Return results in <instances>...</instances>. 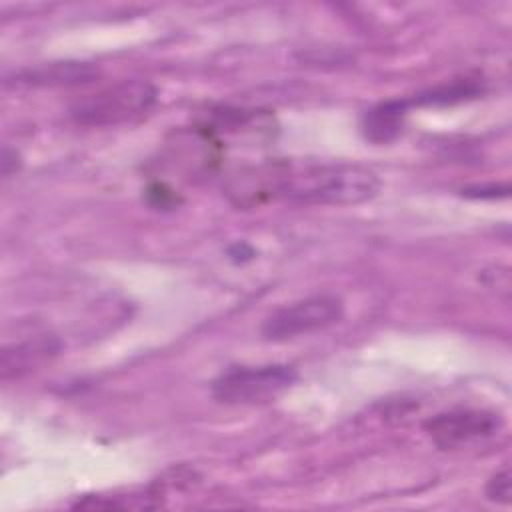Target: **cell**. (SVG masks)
I'll use <instances>...</instances> for the list:
<instances>
[{
    "label": "cell",
    "instance_id": "30bf717a",
    "mask_svg": "<svg viewBox=\"0 0 512 512\" xmlns=\"http://www.w3.org/2000/svg\"><path fill=\"white\" fill-rule=\"evenodd\" d=\"M486 498L496 502V504H504L508 506L512 500V476H510V468L504 466L502 470H498L486 484Z\"/></svg>",
    "mask_w": 512,
    "mask_h": 512
},
{
    "label": "cell",
    "instance_id": "ba28073f",
    "mask_svg": "<svg viewBox=\"0 0 512 512\" xmlns=\"http://www.w3.org/2000/svg\"><path fill=\"white\" fill-rule=\"evenodd\" d=\"M98 70L86 62H52L14 74L16 84L28 86H70L90 82Z\"/></svg>",
    "mask_w": 512,
    "mask_h": 512
},
{
    "label": "cell",
    "instance_id": "9c48e42d",
    "mask_svg": "<svg viewBox=\"0 0 512 512\" xmlns=\"http://www.w3.org/2000/svg\"><path fill=\"white\" fill-rule=\"evenodd\" d=\"M480 92V86L474 82H454L450 86H438L434 90L422 92L416 98L410 100L412 104H452V102H460L466 98H472Z\"/></svg>",
    "mask_w": 512,
    "mask_h": 512
},
{
    "label": "cell",
    "instance_id": "3957f363",
    "mask_svg": "<svg viewBox=\"0 0 512 512\" xmlns=\"http://www.w3.org/2000/svg\"><path fill=\"white\" fill-rule=\"evenodd\" d=\"M296 378V370L288 364L236 366L214 380L212 394L224 404L264 402L290 388Z\"/></svg>",
    "mask_w": 512,
    "mask_h": 512
},
{
    "label": "cell",
    "instance_id": "277c9868",
    "mask_svg": "<svg viewBox=\"0 0 512 512\" xmlns=\"http://www.w3.org/2000/svg\"><path fill=\"white\" fill-rule=\"evenodd\" d=\"M344 316V302L334 294H314L286 304L262 322V336L272 342L290 340L334 326Z\"/></svg>",
    "mask_w": 512,
    "mask_h": 512
},
{
    "label": "cell",
    "instance_id": "52a82bcc",
    "mask_svg": "<svg viewBox=\"0 0 512 512\" xmlns=\"http://www.w3.org/2000/svg\"><path fill=\"white\" fill-rule=\"evenodd\" d=\"M410 108V100H386L362 116V134L372 144H388L392 142L404 128V118Z\"/></svg>",
    "mask_w": 512,
    "mask_h": 512
},
{
    "label": "cell",
    "instance_id": "7c38bea8",
    "mask_svg": "<svg viewBox=\"0 0 512 512\" xmlns=\"http://www.w3.org/2000/svg\"><path fill=\"white\" fill-rule=\"evenodd\" d=\"M18 154L16 150H10V148H4L2 150V176L8 178L12 172H16L18 168Z\"/></svg>",
    "mask_w": 512,
    "mask_h": 512
},
{
    "label": "cell",
    "instance_id": "8992f818",
    "mask_svg": "<svg viewBox=\"0 0 512 512\" xmlns=\"http://www.w3.org/2000/svg\"><path fill=\"white\" fill-rule=\"evenodd\" d=\"M60 352L58 338L50 334H34L22 342L12 346H4L2 350V378H18L42 362L50 360Z\"/></svg>",
    "mask_w": 512,
    "mask_h": 512
},
{
    "label": "cell",
    "instance_id": "5b68a950",
    "mask_svg": "<svg viewBox=\"0 0 512 512\" xmlns=\"http://www.w3.org/2000/svg\"><path fill=\"white\" fill-rule=\"evenodd\" d=\"M502 428V418L490 410L458 408L440 412L424 422L426 434L442 450H458L486 438Z\"/></svg>",
    "mask_w": 512,
    "mask_h": 512
},
{
    "label": "cell",
    "instance_id": "8fae6325",
    "mask_svg": "<svg viewBox=\"0 0 512 512\" xmlns=\"http://www.w3.org/2000/svg\"><path fill=\"white\" fill-rule=\"evenodd\" d=\"M148 198H150V202H152V206H160V208H170V206H174L176 202H178V198H176V194L166 186V184H162V182H156V184H152L148 190Z\"/></svg>",
    "mask_w": 512,
    "mask_h": 512
},
{
    "label": "cell",
    "instance_id": "6da1fadb",
    "mask_svg": "<svg viewBox=\"0 0 512 512\" xmlns=\"http://www.w3.org/2000/svg\"><path fill=\"white\" fill-rule=\"evenodd\" d=\"M378 190V174L350 162L272 160L240 170L226 184L228 196L238 206H254L278 198L308 206H346L366 202Z\"/></svg>",
    "mask_w": 512,
    "mask_h": 512
},
{
    "label": "cell",
    "instance_id": "7a4b0ae2",
    "mask_svg": "<svg viewBox=\"0 0 512 512\" xmlns=\"http://www.w3.org/2000/svg\"><path fill=\"white\" fill-rule=\"evenodd\" d=\"M156 102V88L146 80H122L78 98L70 116L82 126H116L146 114Z\"/></svg>",
    "mask_w": 512,
    "mask_h": 512
}]
</instances>
